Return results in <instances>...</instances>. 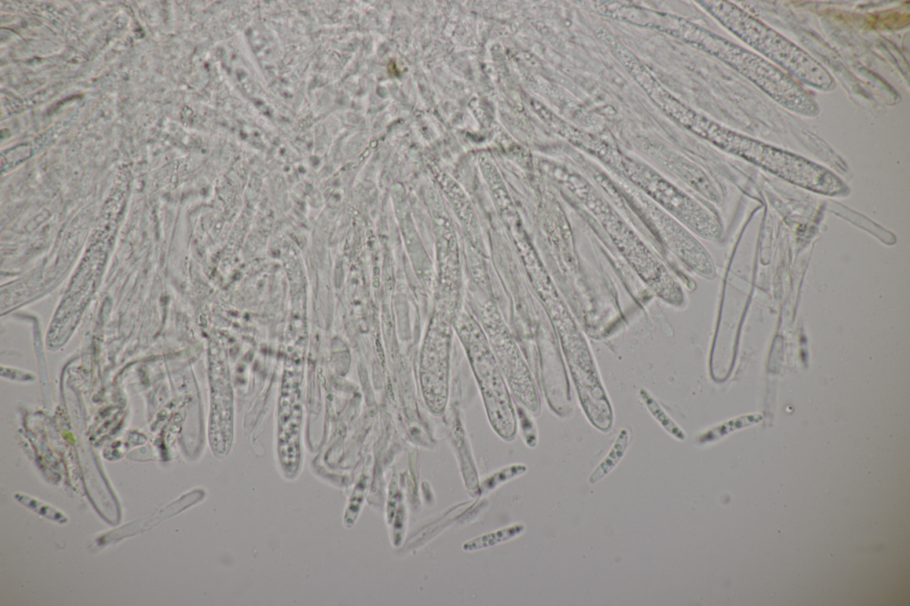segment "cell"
I'll list each match as a JSON object with an SVG mask.
<instances>
[{
	"mask_svg": "<svg viewBox=\"0 0 910 606\" xmlns=\"http://www.w3.org/2000/svg\"><path fill=\"white\" fill-rule=\"evenodd\" d=\"M629 439L628 431L626 428L621 429L609 452L590 474L589 483L599 482L618 465L627 449Z\"/></svg>",
	"mask_w": 910,
	"mask_h": 606,
	"instance_id": "8992f818",
	"label": "cell"
},
{
	"mask_svg": "<svg viewBox=\"0 0 910 606\" xmlns=\"http://www.w3.org/2000/svg\"><path fill=\"white\" fill-rule=\"evenodd\" d=\"M640 398L657 422L676 440L683 441L686 435L683 430L667 415L659 403L644 388L639 391Z\"/></svg>",
	"mask_w": 910,
	"mask_h": 606,
	"instance_id": "52a82bcc",
	"label": "cell"
},
{
	"mask_svg": "<svg viewBox=\"0 0 910 606\" xmlns=\"http://www.w3.org/2000/svg\"><path fill=\"white\" fill-rule=\"evenodd\" d=\"M463 343L491 427L502 439H514L516 434L515 413L492 350L481 334L463 336Z\"/></svg>",
	"mask_w": 910,
	"mask_h": 606,
	"instance_id": "277c9868",
	"label": "cell"
},
{
	"mask_svg": "<svg viewBox=\"0 0 910 606\" xmlns=\"http://www.w3.org/2000/svg\"><path fill=\"white\" fill-rule=\"evenodd\" d=\"M701 137L774 175L805 189L829 196L846 193L843 181L826 168L794 153L745 136L708 121Z\"/></svg>",
	"mask_w": 910,
	"mask_h": 606,
	"instance_id": "7a4b0ae2",
	"label": "cell"
},
{
	"mask_svg": "<svg viewBox=\"0 0 910 606\" xmlns=\"http://www.w3.org/2000/svg\"><path fill=\"white\" fill-rule=\"evenodd\" d=\"M697 46L722 60L792 112L816 116L819 110L811 95L787 73L738 44L701 29Z\"/></svg>",
	"mask_w": 910,
	"mask_h": 606,
	"instance_id": "3957f363",
	"label": "cell"
},
{
	"mask_svg": "<svg viewBox=\"0 0 910 606\" xmlns=\"http://www.w3.org/2000/svg\"><path fill=\"white\" fill-rule=\"evenodd\" d=\"M615 161L632 181L697 234L708 239L721 236L722 227L712 213L651 168L624 156H615Z\"/></svg>",
	"mask_w": 910,
	"mask_h": 606,
	"instance_id": "5b68a950",
	"label": "cell"
},
{
	"mask_svg": "<svg viewBox=\"0 0 910 606\" xmlns=\"http://www.w3.org/2000/svg\"><path fill=\"white\" fill-rule=\"evenodd\" d=\"M700 3L726 28L794 79L821 91L834 89V79L825 67L761 20L727 1Z\"/></svg>",
	"mask_w": 910,
	"mask_h": 606,
	"instance_id": "6da1fadb",
	"label": "cell"
}]
</instances>
